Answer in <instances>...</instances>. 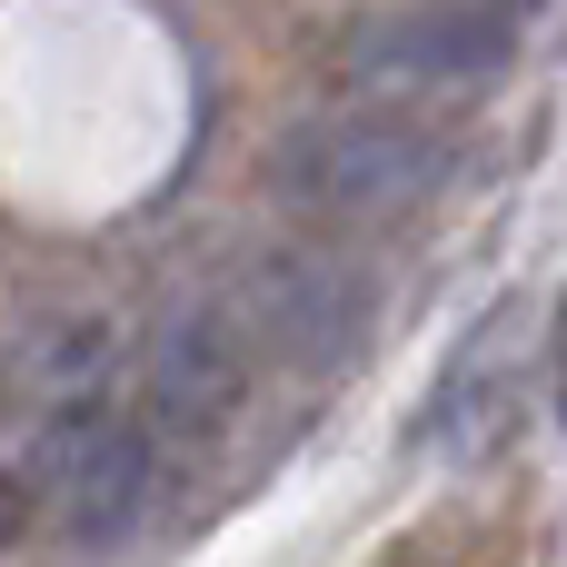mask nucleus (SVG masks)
I'll return each mask as SVG.
<instances>
[{
  "label": "nucleus",
  "mask_w": 567,
  "mask_h": 567,
  "mask_svg": "<svg viewBox=\"0 0 567 567\" xmlns=\"http://www.w3.org/2000/svg\"><path fill=\"white\" fill-rule=\"evenodd\" d=\"M449 179V150L389 110H309L269 140V189L319 229H389Z\"/></svg>",
  "instance_id": "obj_1"
},
{
  "label": "nucleus",
  "mask_w": 567,
  "mask_h": 567,
  "mask_svg": "<svg viewBox=\"0 0 567 567\" xmlns=\"http://www.w3.org/2000/svg\"><path fill=\"white\" fill-rule=\"evenodd\" d=\"M249 369H259V349L229 319V299H179L150 329V359H140V429H150V449H209L249 409Z\"/></svg>",
  "instance_id": "obj_2"
},
{
  "label": "nucleus",
  "mask_w": 567,
  "mask_h": 567,
  "mask_svg": "<svg viewBox=\"0 0 567 567\" xmlns=\"http://www.w3.org/2000/svg\"><path fill=\"white\" fill-rule=\"evenodd\" d=\"M508 60H518L508 0H409L349 30V70L399 90H468V80H498Z\"/></svg>",
  "instance_id": "obj_3"
},
{
  "label": "nucleus",
  "mask_w": 567,
  "mask_h": 567,
  "mask_svg": "<svg viewBox=\"0 0 567 567\" xmlns=\"http://www.w3.org/2000/svg\"><path fill=\"white\" fill-rule=\"evenodd\" d=\"M30 468H40V498L80 528V538H120L150 498V429L140 409H90V419H60V429H30Z\"/></svg>",
  "instance_id": "obj_4"
},
{
  "label": "nucleus",
  "mask_w": 567,
  "mask_h": 567,
  "mask_svg": "<svg viewBox=\"0 0 567 567\" xmlns=\"http://www.w3.org/2000/svg\"><path fill=\"white\" fill-rule=\"evenodd\" d=\"M229 299V319L249 329V349L269 359H299V369H329L349 339H359V279L349 269H329V259H309V249H279V259H249L239 269V289H219Z\"/></svg>",
  "instance_id": "obj_5"
},
{
  "label": "nucleus",
  "mask_w": 567,
  "mask_h": 567,
  "mask_svg": "<svg viewBox=\"0 0 567 567\" xmlns=\"http://www.w3.org/2000/svg\"><path fill=\"white\" fill-rule=\"evenodd\" d=\"M20 409L30 429H60V419H90V409H120V329L100 309H50L20 329Z\"/></svg>",
  "instance_id": "obj_6"
},
{
  "label": "nucleus",
  "mask_w": 567,
  "mask_h": 567,
  "mask_svg": "<svg viewBox=\"0 0 567 567\" xmlns=\"http://www.w3.org/2000/svg\"><path fill=\"white\" fill-rule=\"evenodd\" d=\"M508 349H518V309H488V319L468 329V349L449 359L439 399H429V439H449L458 458L488 449V429L508 419Z\"/></svg>",
  "instance_id": "obj_7"
},
{
  "label": "nucleus",
  "mask_w": 567,
  "mask_h": 567,
  "mask_svg": "<svg viewBox=\"0 0 567 567\" xmlns=\"http://www.w3.org/2000/svg\"><path fill=\"white\" fill-rule=\"evenodd\" d=\"M30 518H40V498H30V488H20V478L0 468V548H10V538H20Z\"/></svg>",
  "instance_id": "obj_8"
},
{
  "label": "nucleus",
  "mask_w": 567,
  "mask_h": 567,
  "mask_svg": "<svg viewBox=\"0 0 567 567\" xmlns=\"http://www.w3.org/2000/svg\"><path fill=\"white\" fill-rule=\"evenodd\" d=\"M558 409H567V299H558Z\"/></svg>",
  "instance_id": "obj_9"
}]
</instances>
